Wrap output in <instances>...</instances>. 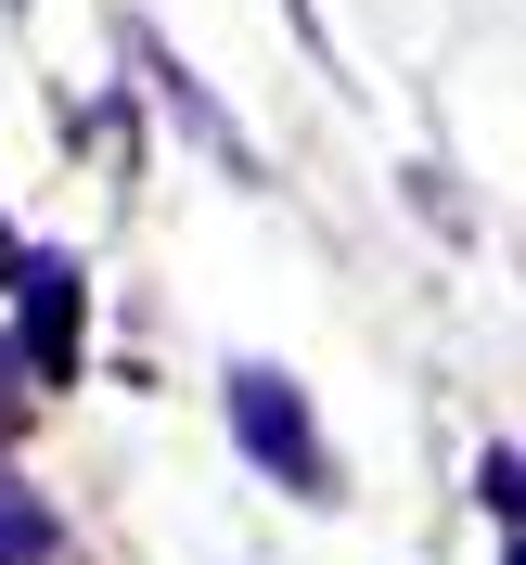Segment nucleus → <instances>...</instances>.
<instances>
[{
  "label": "nucleus",
  "instance_id": "nucleus-1",
  "mask_svg": "<svg viewBox=\"0 0 526 565\" xmlns=\"http://www.w3.org/2000/svg\"><path fill=\"white\" fill-rule=\"evenodd\" d=\"M232 450H245L270 489L334 501V450H321V424H309V386H296V373H270V360H245V373H232Z\"/></svg>",
  "mask_w": 526,
  "mask_h": 565
},
{
  "label": "nucleus",
  "instance_id": "nucleus-2",
  "mask_svg": "<svg viewBox=\"0 0 526 565\" xmlns=\"http://www.w3.org/2000/svg\"><path fill=\"white\" fill-rule=\"evenodd\" d=\"M13 348H26V373H65L77 360V257H13Z\"/></svg>",
  "mask_w": 526,
  "mask_h": 565
},
{
  "label": "nucleus",
  "instance_id": "nucleus-3",
  "mask_svg": "<svg viewBox=\"0 0 526 565\" xmlns=\"http://www.w3.org/2000/svg\"><path fill=\"white\" fill-rule=\"evenodd\" d=\"M65 553V527H52V501L26 489V476H0V565H52Z\"/></svg>",
  "mask_w": 526,
  "mask_h": 565
},
{
  "label": "nucleus",
  "instance_id": "nucleus-4",
  "mask_svg": "<svg viewBox=\"0 0 526 565\" xmlns=\"http://www.w3.org/2000/svg\"><path fill=\"white\" fill-rule=\"evenodd\" d=\"M475 489H489L501 527H526V450H489V462H475Z\"/></svg>",
  "mask_w": 526,
  "mask_h": 565
},
{
  "label": "nucleus",
  "instance_id": "nucleus-5",
  "mask_svg": "<svg viewBox=\"0 0 526 565\" xmlns=\"http://www.w3.org/2000/svg\"><path fill=\"white\" fill-rule=\"evenodd\" d=\"M13 424H26V348L0 334V437H13Z\"/></svg>",
  "mask_w": 526,
  "mask_h": 565
},
{
  "label": "nucleus",
  "instance_id": "nucleus-6",
  "mask_svg": "<svg viewBox=\"0 0 526 565\" xmlns=\"http://www.w3.org/2000/svg\"><path fill=\"white\" fill-rule=\"evenodd\" d=\"M501 565H526V540H514V527H501Z\"/></svg>",
  "mask_w": 526,
  "mask_h": 565
},
{
  "label": "nucleus",
  "instance_id": "nucleus-7",
  "mask_svg": "<svg viewBox=\"0 0 526 565\" xmlns=\"http://www.w3.org/2000/svg\"><path fill=\"white\" fill-rule=\"evenodd\" d=\"M0 270H13V245H0Z\"/></svg>",
  "mask_w": 526,
  "mask_h": 565
}]
</instances>
